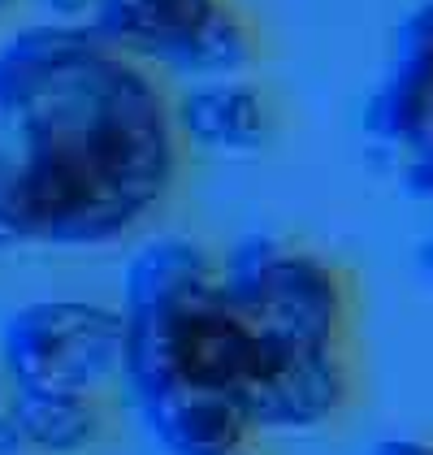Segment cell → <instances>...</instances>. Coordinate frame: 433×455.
I'll return each mask as SVG.
<instances>
[{
    "label": "cell",
    "instance_id": "obj_1",
    "mask_svg": "<svg viewBox=\"0 0 433 455\" xmlns=\"http://www.w3.org/2000/svg\"><path fill=\"white\" fill-rule=\"evenodd\" d=\"M182 170L169 92L87 22L0 44V247H105L165 204Z\"/></svg>",
    "mask_w": 433,
    "mask_h": 455
},
{
    "label": "cell",
    "instance_id": "obj_2",
    "mask_svg": "<svg viewBox=\"0 0 433 455\" xmlns=\"http://www.w3.org/2000/svg\"><path fill=\"white\" fill-rule=\"evenodd\" d=\"M122 386L130 399L161 386H209L243 395L278 351V343L256 334L234 313V304L221 295V282L161 304L122 308Z\"/></svg>",
    "mask_w": 433,
    "mask_h": 455
},
{
    "label": "cell",
    "instance_id": "obj_3",
    "mask_svg": "<svg viewBox=\"0 0 433 455\" xmlns=\"http://www.w3.org/2000/svg\"><path fill=\"white\" fill-rule=\"evenodd\" d=\"M216 282L234 313L269 343L290 351L347 347L351 282L321 251L248 235L216 260Z\"/></svg>",
    "mask_w": 433,
    "mask_h": 455
},
{
    "label": "cell",
    "instance_id": "obj_4",
    "mask_svg": "<svg viewBox=\"0 0 433 455\" xmlns=\"http://www.w3.org/2000/svg\"><path fill=\"white\" fill-rule=\"evenodd\" d=\"M122 308L96 299H35L0 330V373L13 390L105 395L122 382Z\"/></svg>",
    "mask_w": 433,
    "mask_h": 455
},
{
    "label": "cell",
    "instance_id": "obj_5",
    "mask_svg": "<svg viewBox=\"0 0 433 455\" xmlns=\"http://www.w3.org/2000/svg\"><path fill=\"white\" fill-rule=\"evenodd\" d=\"M351 395H356V373H351L347 347H278L239 399L256 429L308 434L342 417Z\"/></svg>",
    "mask_w": 433,
    "mask_h": 455
},
{
    "label": "cell",
    "instance_id": "obj_6",
    "mask_svg": "<svg viewBox=\"0 0 433 455\" xmlns=\"http://www.w3.org/2000/svg\"><path fill=\"white\" fill-rule=\"evenodd\" d=\"M182 148L213 156H256L278 135V113L264 87L243 78H200L169 100Z\"/></svg>",
    "mask_w": 433,
    "mask_h": 455
},
{
    "label": "cell",
    "instance_id": "obj_7",
    "mask_svg": "<svg viewBox=\"0 0 433 455\" xmlns=\"http://www.w3.org/2000/svg\"><path fill=\"white\" fill-rule=\"evenodd\" d=\"M147 434L169 455H234L252 447L256 425L239 395L209 386H161L135 399Z\"/></svg>",
    "mask_w": 433,
    "mask_h": 455
},
{
    "label": "cell",
    "instance_id": "obj_8",
    "mask_svg": "<svg viewBox=\"0 0 433 455\" xmlns=\"http://www.w3.org/2000/svg\"><path fill=\"white\" fill-rule=\"evenodd\" d=\"M213 4L216 0H96L87 27L122 57L169 70Z\"/></svg>",
    "mask_w": 433,
    "mask_h": 455
},
{
    "label": "cell",
    "instance_id": "obj_9",
    "mask_svg": "<svg viewBox=\"0 0 433 455\" xmlns=\"http://www.w3.org/2000/svg\"><path fill=\"white\" fill-rule=\"evenodd\" d=\"M9 417L27 455H83L105 443L108 412L100 395H52V390H13Z\"/></svg>",
    "mask_w": 433,
    "mask_h": 455
},
{
    "label": "cell",
    "instance_id": "obj_10",
    "mask_svg": "<svg viewBox=\"0 0 433 455\" xmlns=\"http://www.w3.org/2000/svg\"><path fill=\"white\" fill-rule=\"evenodd\" d=\"M209 282H216L213 251L200 247L195 239L165 235V239H152V243H144L130 256L126 278H122V304H117V308L161 304V299L186 295V291H195V286H209Z\"/></svg>",
    "mask_w": 433,
    "mask_h": 455
},
{
    "label": "cell",
    "instance_id": "obj_11",
    "mask_svg": "<svg viewBox=\"0 0 433 455\" xmlns=\"http://www.w3.org/2000/svg\"><path fill=\"white\" fill-rule=\"evenodd\" d=\"M256 52H260V39H256L252 18L234 0H216L209 9V18L182 44V52L174 57L169 74H178L186 83H200V78H243L256 66Z\"/></svg>",
    "mask_w": 433,
    "mask_h": 455
},
{
    "label": "cell",
    "instance_id": "obj_12",
    "mask_svg": "<svg viewBox=\"0 0 433 455\" xmlns=\"http://www.w3.org/2000/svg\"><path fill=\"white\" fill-rule=\"evenodd\" d=\"M398 66H421L433 70V0L412 4L395 27V57Z\"/></svg>",
    "mask_w": 433,
    "mask_h": 455
},
{
    "label": "cell",
    "instance_id": "obj_13",
    "mask_svg": "<svg viewBox=\"0 0 433 455\" xmlns=\"http://www.w3.org/2000/svg\"><path fill=\"white\" fill-rule=\"evenodd\" d=\"M31 4H39L52 22H87L96 9V0H31Z\"/></svg>",
    "mask_w": 433,
    "mask_h": 455
},
{
    "label": "cell",
    "instance_id": "obj_14",
    "mask_svg": "<svg viewBox=\"0 0 433 455\" xmlns=\"http://www.w3.org/2000/svg\"><path fill=\"white\" fill-rule=\"evenodd\" d=\"M9 399H13V386L0 373V455H18L22 443H18V429H13V417H9Z\"/></svg>",
    "mask_w": 433,
    "mask_h": 455
},
{
    "label": "cell",
    "instance_id": "obj_15",
    "mask_svg": "<svg viewBox=\"0 0 433 455\" xmlns=\"http://www.w3.org/2000/svg\"><path fill=\"white\" fill-rule=\"evenodd\" d=\"M368 455H433V443H421V438H382Z\"/></svg>",
    "mask_w": 433,
    "mask_h": 455
},
{
    "label": "cell",
    "instance_id": "obj_16",
    "mask_svg": "<svg viewBox=\"0 0 433 455\" xmlns=\"http://www.w3.org/2000/svg\"><path fill=\"white\" fill-rule=\"evenodd\" d=\"M416 265H421V274L433 282V226L425 230V239L416 243Z\"/></svg>",
    "mask_w": 433,
    "mask_h": 455
},
{
    "label": "cell",
    "instance_id": "obj_17",
    "mask_svg": "<svg viewBox=\"0 0 433 455\" xmlns=\"http://www.w3.org/2000/svg\"><path fill=\"white\" fill-rule=\"evenodd\" d=\"M13 4H18V0H0V18H4V13H9Z\"/></svg>",
    "mask_w": 433,
    "mask_h": 455
},
{
    "label": "cell",
    "instance_id": "obj_18",
    "mask_svg": "<svg viewBox=\"0 0 433 455\" xmlns=\"http://www.w3.org/2000/svg\"><path fill=\"white\" fill-rule=\"evenodd\" d=\"M234 455H256V447H243V451H234Z\"/></svg>",
    "mask_w": 433,
    "mask_h": 455
},
{
    "label": "cell",
    "instance_id": "obj_19",
    "mask_svg": "<svg viewBox=\"0 0 433 455\" xmlns=\"http://www.w3.org/2000/svg\"><path fill=\"white\" fill-rule=\"evenodd\" d=\"M18 455H27V451H18Z\"/></svg>",
    "mask_w": 433,
    "mask_h": 455
}]
</instances>
